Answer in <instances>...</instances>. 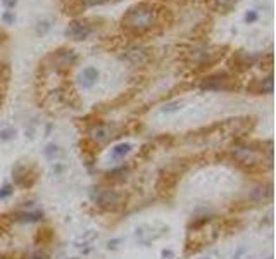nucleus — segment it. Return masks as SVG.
<instances>
[{
	"label": "nucleus",
	"mask_w": 276,
	"mask_h": 259,
	"mask_svg": "<svg viewBox=\"0 0 276 259\" xmlns=\"http://www.w3.org/2000/svg\"><path fill=\"white\" fill-rule=\"evenodd\" d=\"M157 21L159 12L155 11L154 5L142 2V4H135L133 7L128 9L121 23L126 32L133 33V35H142V33L150 32L157 24Z\"/></svg>",
	"instance_id": "f257e3e1"
},
{
	"label": "nucleus",
	"mask_w": 276,
	"mask_h": 259,
	"mask_svg": "<svg viewBox=\"0 0 276 259\" xmlns=\"http://www.w3.org/2000/svg\"><path fill=\"white\" fill-rule=\"evenodd\" d=\"M92 33V26L83 21H73L66 28V36L73 40H85Z\"/></svg>",
	"instance_id": "f03ea898"
},
{
	"label": "nucleus",
	"mask_w": 276,
	"mask_h": 259,
	"mask_svg": "<svg viewBox=\"0 0 276 259\" xmlns=\"http://www.w3.org/2000/svg\"><path fill=\"white\" fill-rule=\"evenodd\" d=\"M207 4L216 12H230L238 4V0H207Z\"/></svg>",
	"instance_id": "7ed1b4c3"
},
{
	"label": "nucleus",
	"mask_w": 276,
	"mask_h": 259,
	"mask_svg": "<svg viewBox=\"0 0 276 259\" xmlns=\"http://www.w3.org/2000/svg\"><path fill=\"white\" fill-rule=\"evenodd\" d=\"M97 78H99V73H97V69H95V67H87V69H83L81 83H83V86H85V88H90V86L97 81Z\"/></svg>",
	"instance_id": "20e7f679"
},
{
	"label": "nucleus",
	"mask_w": 276,
	"mask_h": 259,
	"mask_svg": "<svg viewBox=\"0 0 276 259\" xmlns=\"http://www.w3.org/2000/svg\"><path fill=\"white\" fill-rule=\"evenodd\" d=\"M92 137H93L97 142L109 140V138L112 137V130H110L109 126H106V125H99V126H95V128H93V131H92Z\"/></svg>",
	"instance_id": "39448f33"
},
{
	"label": "nucleus",
	"mask_w": 276,
	"mask_h": 259,
	"mask_svg": "<svg viewBox=\"0 0 276 259\" xmlns=\"http://www.w3.org/2000/svg\"><path fill=\"white\" fill-rule=\"evenodd\" d=\"M109 0H79V4L83 5V7H93V5H104L107 4Z\"/></svg>",
	"instance_id": "423d86ee"
},
{
	"label": "nucleus",
	"mask_w": 276,
	"mask_h": 259,
	"mask_svg": "<svg viewBox=\"0 0 276 259\" xmlns=\"http://www.w3.org/2000/svg\"><path fill=\"white\" fill-rule=\"evenodd\" d=\"M48 28H50V24H48L47 21H44V23H40V26H38V30H36V33H38V35H45V33L48 32Z\"/></svg>",
	"instance_id": "0eeeda50"
},
{
	"label": "nucleus",
	"mask_w": 276,
	"mask_h": 259,
	"mask_svg": "<svg viewBox=\"0 0 276 259\" xmlns=\"http://www.w3.org/2000/svg\"><path fill=\"white\" fill-rule=\"evenodd\" d=\"M128 149H130V146H119V147H116L114 156H121L123 152H128Z\"/></svg>",
	"instance_id": "6e6552de"
},
{
	"label": "nucleus",
	"mask_w": 276,
	"mask_h": 259,
	"mask_svg": "<svg viewBox=\"0 0 276 259\" xmlns=\"http://www.w3.org/2000/svg\"><path fill=\"white\" fill-rule=\"evenodd\" d=\"M256 19H257L256 12H247V16H245V21H247V23H254Z\"/></svg>",
	"instance_id": "1a4fd4ad"
},
{
	"label": "nucleus",
	"mask_w": 276,
	"mask_h": 259,
	"mask_svg": "<svg viewBox=\"0 0 276 259\" xmlns=\"http://www.w3.org/2000/svg\"><path fill=\"white\" fill-rule=\"evenodd\" d=\"M17 4V0H4V5L7 9H14V5Z\"/></svg>",
	"instance_id": "9d476101"
},
{
	"label": "nucleus",
	"mask_w": 276,
	"mask_h": 259,
	"mask_svg": "<svg viewBox=\"0 0 276 259\" xmlns=\"http://www.w3.org/2000/svg\"><path fill=\"white\" fill-rule=\"evenodd\" d=\"M4 21H7V23H12V21H14V14H12L11 11L5 12V14H4Z\"/></svg>",
	"instance_id": "9b49d317"
},
{
	"label": "nucleus",
	"mask_w": 276,
	"mask_h": 259,
	"mask_svg": "<svg viewBox=\"0 0 276 259\" xmlns=\"http://www.w3.org/2000/svg\"><path fill=\"white\" fill-rule=\"evenodd\" d=\"M4 73H7V71H5V67L2 66V64H0V80L4 78Z\"/></svg>",
	"instance_id": "f8f14e48"
}]
</instances>
